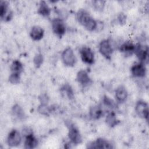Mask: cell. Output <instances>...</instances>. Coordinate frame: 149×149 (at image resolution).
<instances>
[{
  "instance_id": "15",
  "label": "cell",
  "mask_w": 149,
  "mask_h": 149,
  "mask_svg": "<svg viewBox=\"0 0 149 149\" xmlns=\"http://www.w3.org/2000/svg\"><path fill=\"white\" fill-rule=\"evenodd\" d=\"M24 148L26 149H33L37 147L38 141L37 139L34 136L33 132H30L24 135Z\"/></svg>"
},
{
  "instance_id": "3",
  "label": "cell",
  "mask_w": 149,
  "mask_h": 149,
  "mask_svg": "<svg viewBox=\"0 0 149 149\" xmlns=\"http://www.w3.org/2000/svg\"><path fill=\"white\" fill-rule=\"evenodd\" d=\"M61 59L63 63L68 67H73L76 63V56L73 49L69 47L63 49L61 54Z\"/></svg>"
},
{
  "instance_id": "5",
  "label": "cell",
  "mask_w": 149,
  "mask_h": 149,
  "mask_svg": "<svg viewBox=\"0 0 149 149\" xmlns=\"http://www.w3.org/2000/svg\"><path fill=\"white\" fill-rule=\"evenodd\" d=\"M51 27L53 33L58 37H62L66 31V27L64 21L61 18H55L51 21Z\"/></svg>"
},
{
  "instance_id": "24",
  "label": "cell",
  "mask_w": 149,
  "mask_h": 149,
  "mask_svg": "<svg viewBox=\"0 0 149 149\" xmlns=\"http://www.w3.org/2000/svg\"><path fill=\"white\" fill-rule=\"evenodd\" d=\"M61 91L66 95L67 98L69 100H73L74 97V91L72 87V86L69 84L68 83H66L63 84L61 88Z\"/></svg>"
},
{
  "instance_id": "2",
  "label": "cell",
  "mask_w": 149,
  "mask_h": 149,
  "mask_svg": "<svg viewBox=\"0 0 149 149\" xmlns=\"http://www.w3.org/2000/svg\"><path fill=\"white\" fill-rule=\"evenodd\" d=\"M65 125L68 129V136L71 143L78 145L82 142V137L78 127L71 121L65 122Z\"/></svg>"
},
{
  "instance_id": "18",
  "label": "cell",
  "mask_w": 149,
  "mask_h": 149,
  "mask_svg": "<svg viewBox=\"0 0 149 149\" xmlns=\"http://www.w3.org/2000/svg\"><path fill=\"white\" fill-rule=\"evenodd\" d=\"M44 35V29L39 26H34L31 27L30 31V36L34 41L41 40Z\"/></svg>"
},
{
  "instance_id": "29",
  "label": "cell",
  "mask_w": 149,
  "mask_h": 149,
  "mask_svg": "<svg viewBox=\"0 0 149 149\" xmlns=\"http://www.w3.org/2000/svg\"><path fill=\"white\" fill-rule=\"evenodd\" d=\"M38 98L40 102V104L42 105H48L49 101V97L46 93H41L38 96Z\"/></svg>"
},
{
  "instance_id": "26",
  "label": "cell",
  "mask_w": 149,
  "mask_h": 149,
  "mask_svg": "<svg viewBox=\"0 0 149 149\" xmlns=\"http://www.w3.org/2000/svg\"><path fill=\"white\" fill-rule=\"evenodd\" d=\"M33 62L36 68H40L44 62V56L41 53H38L36 54L33 58Z\"/></svg>"
},
{
  "instance_id": "14",
  "label": "cell",
  "mask_w": 149,
  "mask_h": 149,
  "mask_svg": "<svg viewBox=\"0 0 149 149\" xmlns=\"http://www.w3.org/2000/svg\"><path fill=\"white\" fill-rule=\"evenodd\" d=\"M76 80L83 87H87L92 83L91 79L85 70H80L77 73Z\"/></svg>"
},
{
  "instance_id": "8",
  "label": "cell",
  "mask_w": 149,
  "mask_h": 149,
  "mask_svg": "<svg viewBox=\"0 0 149 149\" xmlns=\"http://www.w3.org/2000/svg\"><path fill=\"white\" fill-rule=\"evenodd\" d=\"M87 148H98V149H111L113 148V144L103 138H98L95 141L90 142L87 144Z\"/></svg>"
},
{
  "instance_id": "13",
  "label": "cell",
  "mask_w": 149,
  "mask_h": 149,
  "mask_svg": "<svg viewBox=\"0 0 149 149\" xmlns=\"http://www.w3.org/2000/svg\"><path fill=\"white\" fill-rule=\"evenodd\" d=\"M128 92L123 85H120L117 87L115 90V98L118 104L124 103L127 99Z\"/></svg>"
},
{
  "instance_id": "1",
  "label": "cell",
  "mask_w": 149,
  "mask_h": 149,
  "mask_svg": "<svg viewBox=\"0 0 149 149\" xmlns=\"http://www.w3.org/2000/svg\"><path fill=\"white\" fill-rule=\"evenodd\" d=\"M76 19L79 24L89 31H96L98 22L85 9H79L76 13Z\"/></svg>"
},
{
  "instance_id": "20",
  "label": "cell",
  "mask_w": 149,
  "mask_h": 149,
  "mask_svg": "<svg viewBox=\"0 0 149 149\" xmlns=\"http://www.w3.org/2000/svg\"><path fill=\"white\" fill-rule=\"evenodd\" d=\"M37 13L44 17H48L51 13V9L45 1H41L39 3Z\"/></svg>"
},
{
  "instance_id": "19",
  "label": "cell",
  "mask_w": 149,
  "mask_h": 149,
  "mask_svg": "<svg viewBox=\"0 0 149 149\" xmlns=\"http://www.w3.org/2000/svg\"><path fill=\"white\" fill-rule=\"evenodd\" d=\"M105 122L109 127H114L119 124L120 120L117 118L115 112L111 110L105 116Z\"/></svg>"
},
{
  "instance_id": "22",
  "label": "cell",
  "mask_w": 149,
  "mask_h": 149,
  "mask_svg": "<svg viewBox=\"0 0 149 149\" xmlns=\"http://www.w3.org/2000/svg\"><path fill=\"white\" fill-rule=\"evenodd\" d=\"M10 69L12 73L20 74L23 70V65L19 60L15 59L13 60L11 63Z\"/></svg>"
},
{
  "instance_id": "25",
  "label": "cell",
  "mask_w": 149,
  "mask_h": 149,
  "mask_svg": "<svg viewBox=\"0 0 149 149\" xmlns=\"http://www.w3.org/2000/svg\"><path fill=\"white\" fill-rule=\"evenodd\" d=\"M37 111L41 115L48 116L52 112V108L51 107L48 106V105L40 104V105L37 108Z\"/></svg>"
},
{
  "instance_id": "30",
  "label": "cell",
  "mask_w": 149,
  "mask_h": 149,
  "mask_svg": "<svg viewBox=\"0 0 149 149\" xmlns=\"http://www.w3.org/2000/svg\"><path fill=\"white\" fill-rule=\"evenodd\" d=\"M126 18H127L126 15L123 12L120 13L117 17V19L119 24L120 25L125 24L126 23Z\"/></svg>"
},
{
  "instance_id": "21",
  "label": "cell",
  "mask_w": 149,
  "mask_h": 149,
  "mask_svg": "<svg viewBox=\"0 0 149 149\" xmlns=\"http://www.w3.org/2000/svg\"><path fill=\"white\" fill-rule=\"evenodd\" d=\"M11 112L13 116L19 120H23L26 118V114L23 109L17 104L13 105L11 109Z\"/></svg>"
},
{
  "instance_id": "23",
  "label": "cell",
  "mask_w": 149,
  "mask_h": 149,
  "mask_svg": "<svg viewBox=\"0 0 149 149\" xmlns=\"http://www.w3.org/2000/svg\"><path fill=\"white\" fill-rule=\"evenodd\" d=\"M102 103L106 107L111 109V110H113L116 109L118 107V103L116 101H115L107 95H104L102 99Z\"/></svg>"
},
{
  "instance_id": "11",
  "label": "cell",
  "mask_w": 149,
  "mask_h": 149,
  "mask_svg": "<svg viewBox=\"0 0 149 149\" xmlns=\"http://www.w3.org/2000/svg\"><path fill=\"white\" fill-rule=\"evenodd\" d=\"M132 75L137 78H143L146 76L147 68L146 63L139 62L133 65L130 68Z\"/></svg>"
},
{
  "instance_id": "17",
  "label": "cell",
  "mask_w": 149,
  "mask_h": 149,
  "mask_svg": "<svg viewBox=\"0 0 149 149\" xmlns=\"http://www.w3.org/2000/svg\"><path fill=\"white\" fill-rule=\"evenodd\" d=\"M90 117L94 120H98L104 116L102 108L99 105H94L90 107L88 111Z\"/></svg>"
},
{
  "instance_id": "4",
  "label": "cell",
  "mask_w": 149,
  "mask_h": 149,
  "mask_svg": "<svg viewBox=\"0 0 149 149\" xmlns=\"http://www.w3.org/2000/svg\"><path fill=\"white\" fill-rule=\"evenodd\" d=\"M100 53L105 59L110 60L113 52V47L109 39H104L100 41L98 45Z\"/></svg>"
},
{
  "instance_id": "10",
  "label": "cell",
  "mask_w": 149,
  "mask_h": 149,
  "mask_svg": "<svg viewBox=\"0 0 149 149\" xmlns=\"http://www.w3.org/2000/svg\"><path fill=\"white\" fill-rule=\"evenodd\" d=\"M135 112L139 118L147 120L149 113L147 102L143 100L137 101L135 105Z\"/></svg>"
},
{
  "instance_id": "28",
  "label": "cell",
  "mask_w": 149,
  "mask_h": 149,
  "mask_svg": "<svg viewBox=\"0 0 149 149\" xmlns=\"http://www.w3.org/2000/svg\"><path fill=\"white\" fill-rule=\"evenodd\" d=\"M105 1L101 0L94 1L93 2V6L94 8L97 11H102L105 6Z\"/></svg>"
},
{
  "instance_id": "16",
  "label": "cell",
  "mask_w": 149,
  "mask_h": 149,
  "mask_svg": "<svg viewBox=\"0 0 149 149\" xmlns=\"http://www.w3.org/2000/svg\"><path fill=\"white\" fill-rule=\"evenodd\" d=\"M136 44L131 41H126L121 44L118 47L120 52L125 54L126 55H132L134 52Z\"/></svg>"
},
{
  "instance_id": "9",
  "label": "cell",
  "mask_w": 149,
  "mask_h": 149,
  "mask_svg": "<svg viewBox=\"0 0 149 149\" xmlns=\"http://www.w3.org/2000/svg\"><path fill=\"white\" fill-rule=\"evenodd\" d=\"M22 137L20 133L16 129H12L9 132L6 139L7 144L11 147L19 146L22 142Z\"/></svg>"
},
{
  "instance_id": "6",
  "label": "cell",
  "mask_w": 149,
  "mask_h": 149,
  "mask_svg": "<svg viewBox=\"0 0 149 149\" xmlns=\"http://www.w3.org/2000/svg\"><path fill=\"white\" fill-rule=\"evenodd\" d=\"M81 61L88 65H92L95 61V55L93 50L87 46L82 47L79 50Z\"/></svg>"
},
{
  "instance_id": "12",
  "label": "cell",
  "mask_w": 149,
  "mask_h": 149,
  "mask_svg": "<svg viewBox=\"0 0 149 149\" xmlns=\"http://www.w3.org/2000/svg\"><path fill=\"white\" fill-rule=\"evenodd\" d=\"M9 2L2 1L0 2V17L4 22H9L13 17V12L10 10Z\"/></svg>"
},
{
  "instance_id": "27",
  "label": "cell",
  "mask_w": 149,
  "mask_h": 149,
  "mask_svg": "<svg viewBox=\"0 0 149 149\" xmlns=\"http://www.w3.org/2000/svg\"><path fill=\"white\" fill-rule=\"evenodd\" d=\"M20 74L16 73H12L8 78V80L9 83L12 84H19L20 81Z\"/></svg>"
},
{
  "instance_id": "7",
  "label": "cell",
  "mask_w": 149,
  "mask_h": 149,
  "mask_svg": "<svg viewBox=\"0 0 149 149\" xmlns=\"http://www.w3.org/2000/svg\"><path fill=\"white\" fill-rule=\"evenodd\" d=\"M134 54L140 62L144 63L146 62L147 63L148 58V47L147 45L141 44H136Z\"/></svg>"
}]
</instances>
